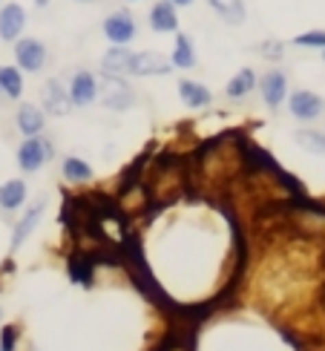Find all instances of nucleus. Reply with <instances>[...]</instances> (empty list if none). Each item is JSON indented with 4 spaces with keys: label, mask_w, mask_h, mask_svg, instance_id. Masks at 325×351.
<instances>
[{
    "label": "nucleus",
    "mask_w": 325,
    "mask_h": 351,
    "mask_svg": "<svg viewBox=\"0 0 325 351\" xmlns=\"http://www.w3.org/2000/svg\"><path fill=\"white\" fill-rule=\"evenodd\" d=\"M98 98L107 110H130L136 104V93L121 75H104V81H98Z\"/></svg>",
    "instance_id": "1"
},
{
    "label": "nucleus",
    "mask_w": 325,
    "mask_h": 351,
    "mask_svg": "<svg viewBox=\"0 0 325 351\" xmlns=\"http://www.w3.org/2000/svg\"><path fill=\"white\" fill-rule=\"evenodd\" d=\"M47 158H52V144L49 138L43 136H29L21 141L18 147V167L23 173H38L43 165H47Z\"/></svg>",
    "instance_id": "2"
},
{
    "label": "nucleus",
    "mask_w": 325,
    "mask_h": 351,
    "mask_svg": "<svg viewBox=\"0 0 325 351\" xmlns=\"http://www.w3.org/2000/svg\"><path fill=\"white\" fill-rule=\"evenodd\" d=\"M14 66L21 72H40L47 66V47L38 38H18L14 40Z\"/></svg>",
    "instance_id": "3"
},
{
    "label": "nucleus",
    "mask_w": 325,
    "mask_h": 351,
    "mask_svg": "<svg viewBox=\"0 0 325 351\" xmlns=\"http://www.w3.org/2000/svg\"><path fill=\"white\" fill-rule=\"evenodd\" d=\"M173 64L170 58H165L156 49H141V52H132V66H130V75H141V78H158V75H170Z\"/></svg>",
    "instance_id": "4"
},
{
    "label": "nucleus",
    "mask_w": 325,
    "mask_h": 351,
    "mask_svg": "<svg viewBox=\"0 0 325 351\" xmlns=\"http://www.w3.org/2000/svg\"><path fill=\"white\" fill-rule=\"evenodd\" d=\"M136 18L127 9H115L112 14H107L104 21V38L112 43V47H127V43L136 38Z\"/></svg>",
    "instance_id": "5"
},
{
    "label": "nucleus",
    "mask_w": 325,
    "mask_h": 351,
    "mask_svg": "<svg viewBox=\"0 0 325 351\" xmlns=\"http://www.w3.org/2000/svg\"><path fill=\"white\" fill-rule=\"evenodd\" d=\"M288 110H291V115L297 121H317L320 115L325 112V101L317 95V93H311V90H297V93H288Z\"/></svg>",
    "instance_id": "6"
},
{
    "label": "nucleus",
    "mask_w": 325,
    "mask_h": 351,
    "mask_svg": "<svg viewBox=\"0 0 325 351\" xmlns=\"http://www.w3.org/2000/svg\"><path fill=\"white\" fill-rule=\"evenodd\" d=\"M259 95L268 110H279L288 98V75L282 69H268L259 78Z\"/></svg>",
    "instance_id": "7"
},
{
    "label": "nucleus",
    "mask_w": 325,
    "mask_h": 351,
    "mask_svg": "<svg viewBox=\"0 0 325 351\" xmlns=\"http://www.w3.org/2000/svg\"><path fill=\"white\" fill-rule=\"evenodd\" d=\"M67 93H69V104L72 107H90L93 101L98 98V78L93 75V72L81 69V72L72 75Z\"/></svg>",
    "instance_id": "8"
},
{
    "label": "nucleus",
    "mask_w": 325,
    "mask_h": 351,
    "mask_svg": "<svg viewBox=\"0 0 325 351\" xmlns=\"http://www.w3.org/2000/svg\"><path fill=\"white\" fill-rule=\"evenodd\" d=\"M26 29V9L21 3H3L0 6V40L14 43Z\"/></svg>",
    "instance_id": "9"
},
{
    "label": "nucleus",
    "mask_w": 325,
    "mask_h": 351,
    "mask_svg": "<svg viewBox=\"0 0 325 351\" xmlns=\"http://www.w3.org/2000/svg\"><path fill=\"white\" fill-rule=\"evenodd\" d=\"M147 21H150V29L156 35H176L179 32V9H176L173 3H167V0L153 3Z\"/></svg>",
    "instance_id": "10"
},
{
    "label": "nucleus",
    "mask_w": 325,
    "mask_h": 351,
    "mask_svg": "<svg viewBox=\"0 0 325 351\" xmlns=\"http://www.w3.org/2000/svg\"><path fill=\"white\" fill-rule=\"evenodd\" d=\"M43 210H47V199H38V202H32L26 208V213L21 216V222L14 225V233H12V251H18V247L32 237V230L38 228V222H40V216H43Z\"/></svg>",
    "instance_id": "11"
},
{
    "label": "nucleus",
    "mask_w": 325,
    "mask_h": 351,
    "mask_svg": "<svg viewBox=\"0 0 325 351\" xmlns=\"http://www.w3.org/2000/svg\"><path fill=\"white\" fill-rule=\"evenodd\" d=\"M40 101H43V112H49V115H67L69 112V93H67V86L52 78L43 84V90H40Z\"/></svg>",
    "instance_id": "12"
},
{
    "label": "nucleus",
    "mask_w": 325,
    "mask_h": 351,
    "mask_svg": "<svg viewBox=\"0 0 325 351\" xmlns=\"http://www.w3.org/2000/svg\"><path fill=\"white\" fill-rule=\"evenodd\" d=\"M14 124H18L23 138L40 136L43 127H47V112H43V107H38V104H21L18 112H14Z\"/></svg>",
    "instance_id": "13"
},
{
    "label": "nucleus",
    "mask_w": 325,
    "mask_h": 351,
    "mask_svg": "<svg viewBox=\"0 0 325 351\" xmlns=\"http://www.w3.org/2000/svg\"><path fill=\"white\" fill-rule=\"evenodd\" d=\"M179 98H182V104L190 107V110H202V107L213 104V93L208 90V86L199 84V81H190V78L179 81Z\"/></svg>",
    "instance_id": "14"
},
{
    "label": "nucleus",
    "mask_w": 325,
    "mask_h": 351,
    "mask_svg": "<svg viewBox=\"0 0 325 351\" xmlns=\"http://www.w3.org/2000/svg\"><path fill=\"white\" fill-rule=\"evenodd\" d=\"M130 66H132V52L127 47H110L101 58V69L104 75H130Z\"/></svg>",
    "instance_id": "15"
},
{
    "label": "nucleus",
    "mask_w": 325,
    "mask_h": 351,
    "mask_svg": "<svg viewBox=\"0 0 325 351\" xmlns=\"http://www.w3.org/2000/svg\"><path fill=\"white\" fill-rule=\"evenodd\" d=\"M26 182L23 179H9V182H3L0 184V210H6V213H12V210H21L23 204H26Z\"/></svg>",
    "instance_id": "16"
},
{
    "label": "nucleus",
    "mask_w": 325,
    "mask_h": 351,
    "mask_svg": "<svg viewBox=\"0 0 325 351\" xmlns=\"http://www.w3.org/2000/svg\"><path fill=\"white\" fill-rule=\"evenodd\" d=\"M170 64H173V69H193L196 66V47H193V38L190 35L176 32Z\"/></svg>",
    "instance_id": "17"
},
{
    "label": "nucleus",
    "mask_w": 325,
    "mask_h": 351,
    "mask_svg": "<svg viewBox=\"0 0 325 351\" xmlns=\"http://www.w3.org/2000/svg\"><path fill=\"white\" fill-rule=\"evenodd\" d=\"M256 90V72L250 69V66H245V69H239L236 75L228 81V86H225V93H228V98H233V101H239V98H245V95H250Z\"/></svg>",
    "instance_id": "18"
},
{
    "label": "nucleus",
    "mask_w": 325,
    "mask_h": 351,
    "mask_svg": "<svg viewBox=\"0 0 325 351\" xmlns=\"http://www.w3.org/2000/svg\"><path fill=\"white\" fill-rule=\"evenodd\" d=\"M208 6L225 23H230V26L245 23V3H242V0H208Z\"/></svg>",
    "instance_id": "19"
},
{
    "label": "nucleus",
    "mask_w": 325,
    "mask_h": 351,
    "mask_svg": "<svg viewBox=\"0 0 325 351\" xmlns=\"http://www.w3.org/2000/svg\"><path fill=\"white\" fill-rule=\"evenodd\" d=\"M0 93L12 101L23 95V72L18 66H0Z\"/></svg>",
    "instance_id": "20"
},
{
    "label": "nucleus",
    "mask_w": 325,
    "mask_h": 351,
    "mask_svg": "<svg viewBox=\"0 0 325 351\" xmlns=\"http://www.w3.org/2000/svg\"><path fill=\"white\" fill-rule=\"evenodd\" d=\"M61 173H64V179L72 182V184H84V182L93 179V167L78 156H67L64 165H61Z\"/></svg>",
    "instance_id": "21"
},
{
    "label": "nucleus",
    "mask_w": 325,
    "mask_h": 351,
    "mask_svg": "<svg viewBox=\"0 0 325 351\" xmlns=\"http://www.w3.org/2000/svg\"><path fill=\"white\" fill-rule=\"evenodd\" d=\"M293 138H297L302 150L314 156H325V133H320V130H300V133H293Z\"/></svg>",
    "instance_id": "22"
},
{
    "label": "nucleus",
    "mask_w": 325,
    "mask_h": 351,
    "mask_svg": "<svg viewBox=\"0 0 325 351\" xmlns=\"http://www.w3.org/2000/svg\"><path fill=\"white\" fill-rule=\"evenodd\" d=\"M93 262L86 256H72L69 259V280L81 285H93Z\"/></svg>",
    "instance_id": "23"
},
{
    "label": "nucleus",
    "mask_w": 325,
    "mask_h": 351,
    "mask_svg": "<svg viewBox=\"0 0 325 351\" xmlns=\"http://www.w3.org/2000/svg\"><path fill=\"white\" fill-rule=\"evenodd\" d=\"M293 47H305V49H325V29H311L293 38Z\"/></svg>",
    "instance_id": "24"
},
{
    "label": "nucleus",
    "mask_w": 325,
    "mask_h": 351,
    "mask_svg": "<svg viewBox=\"0 0 325 351\" xmlns=\"http://www.w3.org/2000/svg\"><path fill=\"white\" fill-rule=\"evenodd\" d=\"M259 55L265 58V61H282L285 47H282L279 40H262V43H259Z\"/></svg>",
    "instance_id": "25"
},
{
    "label": "nucleus",
    "mask_w": 325,
    "mask_h": 351,
    "mask_svg": "<svg viewBox=\"0 0 325 351\" xmlns=\"http://www.w3.org/2000/svg\"><path fill=\"white\" fill-rule=\"evenodd\" d=\"M14 340H18V328H14V326H6L3 334H0V351H14V346H18Z\"/></svg>",
    "instance_id": "26"
},
{
    "label": "nucleus",
    "mask_w": 325,
    "mask_h": 351,
    "mask_svg": "<svg viewBox=\"0 0 325 351\" xmlns=\"http://www.w3.org/2000/svg\"><path fill=\"white\" fill-rule=\"evenodd\" d=\"M167 3H173L176 9H187V6H193L196 0H167Z\"/></svg>",
    "instance_id": "27"
},
{
    "label": "nucleus",
    "mask_w": 325,
    "mask_h": 351,
    "mask_svg": "<svg viewBox=\"0 0 325 351\" xmlns=\"http://www.w3.org/2000/svg\"><path fill=\"white\" fill-rule=\"evenodd\" d=\"M38 6H47V0H38Z\"/></svg>",
    "instance_id": "28"
},
{
    "label": "nucleus",
    "mask_w": 325,
    "mask_h": 351,
    "mask_svg": "<svg viewBox=\"0 0 325 351\" xmlns=\"http://www.w3.org/2000/svg\"><path fill=\"white\" fill-rule=\"evenodd\" d=\"M78 3H86V0H78Z\"/></svg>",
    "instance_id": "29"
}]
</instances>
